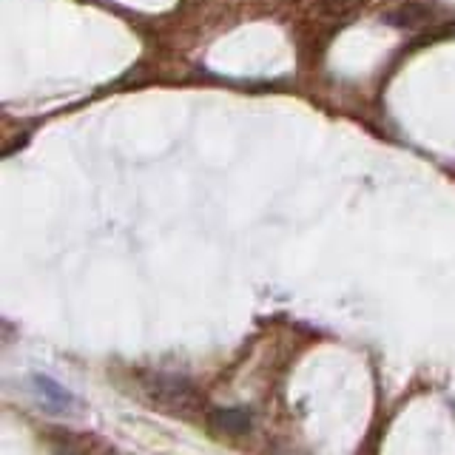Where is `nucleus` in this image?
Listing matches in <instances>:
<instances>
[{"label": "nucleus", "instance_id": "f257e3e1", "mask_svg": "<svg viewBox=\"0 0 455 455\" xmlns=\"http://www.w3.org/2000/svg\"><path fill=\"white\" fill-rule=\"evenodd\" d=\"M148 395L154 404H163L171 410H188L199 402V393L185 376H171V373H156L148 379Z\"/></svg>", "mask_w": 455, "mask_h": 455}, {"label": "nucleus", "instance_id": "f03ea898", "mask_svg": "<svg viewBox=\"0 0 455 455\" xmlns=\"http://www.w3.org/2000/svg\"><path fill=\"white\" fill-rule=\"evenodd\" d=\"M28 387H32L37 404L52 412V416H75V412H80V402L77 395L66 390L60 381H54L52 376H43V373H35L32 379H28Z\"/></svg>", "mask_w": 455, "mask_h": 455}, {"label": "nucleus", "instance_id": "7ed1b4c3", "mask_svg": "<svg viewBox=\"0 0 455 455\" xmlns=\"http://www.w3.org/2000/svg\"><path fill=\"white\" fill-rule=\"evenodd\" d=\"M381 20L395 26V28H421V26H427L433 20V9H427L424 4L404 0V4H395L390 12H384Z\"/></svg>", "mask_w": 455, "mask_h": 455}, {"label": "nucleus", "instance_id": "20e7f679", "mask_svg": "<svg viewBox=\"0 0 455 455\" xmlns=\"http://www.w3.org/2000/svg\"><path fill=\"white\" fill-rule=\"evenodd\" d=\"M211 424L217 427V430H222L225 435H245L251 430V416L245 410H213L211 412Z\"/></svg>", "mask_w": 455, "mask_h": 455}, {"label": "nucleus", "instance_id": "39448f33", "mask_svg": "<svg viewBox=\"0 0 455 455\" xmlns=\"http://www.w3.org/2000/svg\"><path fill=\"white\" fill-rule=\"evenodd\" d=\"M362 4H367V0H316L319 12L324 14V18H347L350 12H355Z\"/></svg>", "mask_w": 455, "mask_h": 455}]
</instances>
